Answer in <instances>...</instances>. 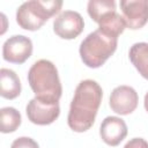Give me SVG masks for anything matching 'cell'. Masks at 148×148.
I'll list each match as a JSON object with an SVG mask.
<instances>
[{
	"label": "cell",
	"mask_w": 148,
	"mask_h": 148,
	"mask_svg": "<svg viewBox=\"0 0 148 148\" xmlns=\"http://www.w3.org/2000/svg\"><path fill=\"white\" fill-rule=\"evenodd\" d=\"M84 28L82 16L74 10H65L60 13L53 21V31L62 39L76 38Z\"/></svg>",
	"instance_id": "cell-6"
},
{
	"label": "cell",
	"mask_w": 148,
	"mask_h": 148,
	"mask_svg": "<svg viewBox=\"0 0 148 148\" xmlns=\"http://www.w3.org/2000/svg\"><path fill=\"white\" fill-rule=\"evenodd\" d=\"M102 96V88L94 80H83L77 84L67 117L71 130L81 133L94 125Z\"/></svg>",
	"instance_id": "cell-1"
},
{
	"label": "cell",
	"mask_w": 148,
	"mask_h": 148,
	"mask_svg": "<svg viewBox=\"0 0 148 148\" xmlns=\"http://www.w3.org/2000/svg\"><path fill=\"white\" fill-rule=\"evenodd\" d=\"M138 102L139 96L134 88L130 86H119L112 90L109 103L113 112L126 116L136 109Z\"/></svg>",
	"instance_id": "cell-9"
},
{
	"label": "cell",
	"mask_w": 148,
	"mask_h": 148,
	"mask_svg": "<svg viewBox=\"0 0 148 148\" xmlns=\"http://www.w3.org/2000/svg\"><path fill=\"white\" fill-rule=\"evenodd\" d=\"M10 148H39L38 143L28 136H21L13 141Z\"/></svg>",
	"instance_id": "cell-16"
},
{
	"label": "cell",
	"mask_w": 148,
	"mask_h": 148,
	"mask_svg": "<svg viewBox=\"0 0 148 148\" xmlns=\"http://www.w3.org/2000/svg\"><path fill=\"white\" fill-rule=\"evenodd\" d=\"M21 92V81L17 74L9 68L0 69V95L7 99L16 98Z\"/></svg>",
	"instance_id": "cell-11"
},
{
	"label": "cell",
	"mask_w": 148,
	"mask_h": 148,
	"mask_svg": "<svg viewBox=\"0 0 148 148\" xmlns=\"http://www.w3.org/2000/svg\"><path fill=\"white\" fill-rule=\"evenodd\" d=\"M32 53V42L23 35L9 37L2 46V57L12 64H23Z\"/></svg>",
	"instance_id": "cell-7"
},
{
	"label": "cell",
	"mask_w": 148,
	"mask_h": 148,
	"mask_svg": "<svg viewBox=\"0 0 148 148\" xmlns=\"http://www.w3.org/2000/svg\"><path fill=\"white\" fill-rule=\"evenodd\" d=\"M125 28H126L125 20L117 12L106 14L98 22V29L102 32L114 38H118V36L125 30Z\"/></svg>",
	"instance_id": "cell-13"
},
{
	"label": "cell",
	"mask_w": 148,
	"mask_h": 148,
	"mask_svg": "<svg viewBox=\"0 0 148 148\" xmlns=\"http://www.w3.org/2000/svg\"><path fill=\"white\" fill-rule=\"evenodd\" d=\"M124 148H148V142L142 138H134L131 139Z\"/></svg>",
	"instance_id": "cell-17"
},
{
	"label": "cell",
	"mask_w": 148,
	"mask_h": 148,
	"mask_svg": "<svg viewBox=\"0 0 148 148\" xmlns=\"http://www.w3.org/2000/svg\"><path fill=\"white\" fill-rule=\"evenodd\" d=\"M117 44L118 38L111 37L97 29L81 42L79 49L81 60L90 68H98L114 53Z\"/></svg>",
	"instance_id": "cell-3"
},
{
	"label": "cell",
	"mask_w": 148,
	"mask_h": 148,
	"mask_svg": "<svg viewBox=\"0 0 148 148\" xmlns=\"http://www.w3.org/2000/svg\"><path fill=\"white\" fill-rule=\"evenodd\" d=\"M120 8L127 28L138 30L148 22V0H121Z\"/></svg>",
	"instance_id": "cell-8"
},
{
	"label": "cell",
	"mask_w": 148,
	"mask_h": 148,
	"mask_svg": "<svg viewBox=\"0 0 148 148\" xmlns=\"http://www.w3.org/2000/svg\"><path fill=\"white\" fill-rule=\"evenodd\" d=\"M143 104H145V109H146V111L148 112V92L145 95V101H143Z\"/></svg>",
	"instance_id": "cell-18"
},
{
	"label": "cell",
	"mask_w": 148,
	"mask_h": 148,
	"mask_svg": "<svg viewBox=\"0 0 148 148\" xmlns=\"http://www.w3.org/2000/svg\"><path fill=\"white\" fill-rule=\"evenodd\" d=\"M28 119L36 125H50L60 113L59 102H49L37 97L30 99L25 108Z\"/></svg>",
	"instance_id": "cell-5"
},
{
	"label": "cell",
	"mask_w": 148,
	"mask_h": 148,
	"mask_svg": "<svg viewBox=\"0 0 148 148\" xmlns=\"http://www.w3.org/2000/svg\"><path fill=\"white\" fill-rule=\"evenodd\" d=\"M0 120H1V132L12 133L15 132L21 125V113L15 108H2L0 110Z\"/></svg>",
	"instance_id": "cell-15"
},
{
	"label": "cell",
	"mask_w": 148,
	"mask_h": 148,
	"mask_svg": "<svg viewBox=\"0 0 148 148\" xmlns=\"http://www.w3.org/2000/svg\"><path fill=\"white\" fill-rule=\"evenodd\" d=\"M62 1L60 0H30L23 2L16 12V22L22 29L38 30L50 17L60 12Z\"/></svg>",
	"instance_id": "cell-4"
},
{
	"label": "cell",
	"mask_w": 148,
	"mask_h": 148,
	"mask_svg": "<svg viewBox=\"0 0 148 148\" xmlns=\"http://www.w3.org/2000/svg\"><path fill=\"white\" fill-rule=\"evenodd\" d=\"M130 60L139 74L148 80V43L140 42L130 49Z\"/></svg>",
	"instance_id": "cell-12"
},
{
	"label": "cell",
	"mask_w": 148,
	"mask_h": 148,
	"mask_svg": "<svg viewBox=\"0 0 148 148\" xmlns=\"http://www.w3.org/2000/svg\"><path fill=\"white\" fill-rule=\"evenodd\" d=\"M99 135L106 145L118 146L127 135V125L121 118L109 116L101 124Z\"/></svg>",
	"instance_id": "cell-10"
},
{
	"label": "cell",
	"mask_w": 148,
	"mask_h": 148,
	"mask_svg": "<svg viewBox=\"0 0 148 148\" xmlns=\"http://www.w3.org/2000/svg\"><path fill=\"white\" fill-rule=\"evenodd\" d=\"M87 10L92 21L98 23L106 14L116 12V2L113 0H90L88 2Z\"/></svg>",
	"instance_id": "cell-14"
},
{
	"label": "cell",
	"mask_w": 148,
	"mask_h": 148,
	"mask_svg": "<svg viewBox=\"0 0 148 148\" xmlns=\"http://www.w3.org/2000/svg\"><path fill=\"white\" fill-rule=\"evenodd\" d=\"M28 82L37 98L49 102H59L62 87L58 69L50 60L40 59L36 61L28 72Z\"/></svg>",
	"instance_id": "cell-2"
}]
</instances>
